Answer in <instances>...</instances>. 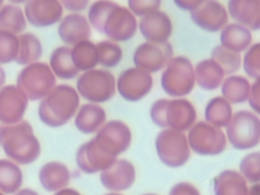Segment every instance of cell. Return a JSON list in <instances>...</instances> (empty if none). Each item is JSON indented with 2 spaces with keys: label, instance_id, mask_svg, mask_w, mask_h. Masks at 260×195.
<instances>
[{
  "label": "cell",
  "instance_id": "cell-1",
  "mask_svg": "<svg viewBox=\"0 0 260 195\" xmlns=\"http://www.w3.org/2000/svg\"><path fill=\"white\" fill-rule=\"evenodd\" d=\"M86 18L93 29L115 43L131 40L138 28L136 16L128 7L112 0H96L91 3Z\"/></svg>",
  "mask_w": 260,
  "mask_h": 195
},
{
  "label": "cell",
  "instance_id": "cell-2",
  "mask_svg": "<svg viewBox=\"0 0 260 195\" xmlns=\"http://www.w3.org/2000/svg\"><path fill=\"white\" fill-rule=\"evenodd\" d=\"M0 147L7 158L19 166L30 165L41 155V143L28 121L0 125Z\"/></svg>",
  "mask_w": 260,
  "mask_h": 195
},
{
  "label": "cell",
  "instance_id": "cell-3",
  "mask_svg": "<svg viewBox=\"0 0 260 195\" xmlns=\"http://www.w3.org/2000/svg\"><path fill=\"white\" fill-rule=\"evenodd\" d=\"M80 106V96L69 84H56L54 88L40 101L38 116L40 121L51 128L66 125L75 116Z\"/></svg>",
  "mask_w": 260,
  "mask_h": 195
},
{
  "label": "cell",
  "instance_id": "cell-4",
  "mask_svg": "<svg viewBox=\"0 0 260 195\" xmlns=\"http://www.w3.org/2000/svg\"><path fill=\"white\" fill-rule=\"evenodd\" d=\"M149 116L154 125L165 129L188 131L196 122L194 105L185 98L158 99L152 103Z\"/></svg>",
  "mask_w": 260,
  "mask_h": 195
},
{
  "label": "cell",
  "instance_id": "cell-5",
  "mask_svg": "<svg viewBox=\"0 0 260 195\" xmlns=\"http://www.w3.org/2000/svg\"><path fill=\"white\" fill-rule=\"evenodd\" d=\"M194 66L185 56L173 57L162 69L160 86L171 98H184L195 87Z\"/></svg>",
  "mask_w": 260,
  "mask_h": 195
},
{
  "label": "cell",
  "instance_id": "cell-6",
  "mask_svg": "<svg viewBox=\"0 0 260 195\" xmlns=\"http://www.w3.org/2000/svg\"><path fill=\"white\" fill-rule=\"evenodd\" d=\"M15 84L28 101L40 102L56 85V76L48 63L37 61L22 67Z\"/></svg>",
  "mask_w": 260,
  "mask_h": 195
},
{
  "label": "cell",
  "instance_id": "cell-7",
  "mask_svg": "<svg viewBox=\"0 0 260 195\" xmlns=\"http://www.w3.org/2000/svg\"><path fill=\"white\" fill-rule=\"evenodd\" d=\"M224 128L226 140L235 149H251L260 142L259 115L252 111H237Z\"/></svg>",
  "mask_w": 260,
  "mask_h": 195
},
{
  "label": "cell",
  "instance_id": "cell-8",
  "mask_svg": "<svg viewBox=\"0 0 260 195\" xmlns=\"http://www.w3.org/2000/svg\"><path fill=\"white\" fill-rule=\"evenodd\" d=\"M75 89L79 96L88 103H106L116 94V78L107 69L93 68L78 76Z\"/></svg>",
  "mask_w": 260,
  "mask_h": 195
},
{
  "label": "cell",
  "instance_id": "cell-9",
  "mask_svg": "<svg viewBox=\"0 0 260 195\" xmlns=\"http://www.w3.org/2000/svg\"><path fill=\"white\" fill-rule=\"evenodd\" d=\"M154 145L159 160L169 168H180L190 159L191 149L185 132L161 129L155 137Z\"/></svg>",
  "mask_w": 260,
  "mask_h": 195
},
{
  "label": "cell",
  "instance_id": "cell-10",
  "mask_svg": "<svg viewBox=\"0 0 260 195\" xmlns=\"http://www.w3.org/2000/svg\"><path fill=\"white\" fill-rule=\"evenodd\" d=\"M187 140L190 149L198 155L210 156L222 153L228 144L224 132L205 121L195 122L188 130Z\"/></svg>",
  "mask_w": 260,
  "mask_h": 195
},
{
  "label": "cell",
  "instance_id": "cell-11",
  "mask_svg": "<svg viewBox=\"0 0 260 195\" xmlns=\"http://www.w3.org/2000/svg\"><path fill=\"white\" fill-rule=\"evenodd\" d=\"M92 139L104 153L117 158L130 147L132 132L124 121L111 120L98 130Z\"/></svg>",
  "mask_w": 260,
  "mask_h": 195
},
{
  "label": "cell",
  "instance_id": "cell-12",
  "mask_svg": "<svg viewBox=\"0 0 260 195\" xmlns=\"http://www.w3.org/2000/svg\"><path fill=\"white\" fill-rule=\"evenodd\" d=\"M152 85L151 73L136 66L122 71L116 80V90L127 102L141 101L150 92Z\"/></svg>",
  "mask_w": 260,
  "mask_h": 195
},
{
  "label": "cell",
  "instance_id": "cell-13",
  "mask_svg": "<svg viewBox=\"0 0 260 195\" xmlns=\"http://www.w3.org/2000/svg\"><path fill=\"white\" fill-rule=\"evenodd\" d=\"M174 57V49L170 42L140 44L133 53V63L149 73L160 71Z\"/></svg>",
  "mask_w": 260,
  "mask_h": 195
},
{
  "label": "cell",
  "instance_id": "cell-14",
  "mask_svg": "<svg viewBox=\"0 0 260 195\" xmlns=\"http://www.w3.org/2000/svg\"><path fill=\"white\" fill-rule=\"evenodd\" d=\"M193 23L207 32L220 31L229 23L226 8L218 0H203L190 11Z\"/></svg>",
  "mask_w": 260,
  "mask_h": 195
},
{
  "label": "cell",
  "instance_id": "cell-15",
  "mask_svg": "<svg viewBox=\"0 0 260 195\" xmlns=\"http://www.w3.org/2000/svg\"><path fill=\"white\" fill-rule=\"evenodd\" d=\"M28 100L16 84H5L0 88V123L9 125L23 120Z\"/></svg>",
  "mask_w": 260,
  "mask_h": 195
},
{
  "label": "cell",
  "instance_id": "cell-16",
  "mask_svg": "<svg viewBox=\"0 0 260 195\" xmlns=\"http://www.w3.org/2000/svg\"><path fill=\"white\" fill-rule=\"evenodd\" d=\"M63 10L59 0H27L23 7L26 22L35 27L58 23L63 17Z\"/></svg>",
  "mask_w": 260,
  "mask_h": 195
},
{
  "label": "cell",
  "instance_id": "cell-17",
  "mask_svg": "<svg viewBox=\"0 0 260 195\" xmlns=\"http://www.w3.org/2000/svg\"><path fill=\"white\" fill-rule=\"evenodd\" d=\"M135 179V167L126 158H117L100 174L102 185L112 192H120L131 188Z\"/></svg>",
  "mask_w": 260,
  "mask_h": 195
},
{
  "label": "cell",
  "instance_id": "cell-18",
  "mask_svg": "<svg viewBox=\"0 0 260 195\" xmlns=\"http://www.w3.org/2000/svg\"><path fill=\"white\" fill-rule=\"evenodd\" d=\"M138 28L146 42L165 43L173 34V22L166 12L158 9L140 17Z\"/></svg>",
  "mask_w": 260,
  "mask_h": 195
},
{
  "label": "cell",
  "instance_id": "cell-19",
  "mask_svg": "<svg viewBox=\"0 0 260 195\" xmlns=\"http://www.w3.org/2000/svg\"><path fill=\"white\" fill-rule=\"evenodd\" d=\"M117 158L104 153L91 138L81 144L75 155L78 169L84 174H95L108 169Z\"/></svg>",
  "mask_w": 260,
  "mask_h": 195
},
{
  "label": "cell",
  "instance_id": "cell-20",
  "mask_svg": "<svg viewBox=\"0 0 260 195\" xmlns=\"http://www.w3.org/2000/svg\"><path fill=\"white\" fill-rule=\"evenodd\" d=\"M58 36L65 46H73L81 41L90 39L91 26L84 15L71 12L63 16L59 21Z\"/></svg>",
  "mask_w": 260,
  "mask_h": 195
},
{
  "label": "cell",
  "instance_id": "cell-21",
  "mask_svg": "<svg viewBox=\"0 0 260 195\" xmlns=\"http://www.w3.org/2000/svg\"><path fill=\"white\" fill-rule=\"evenodd\" d=\"M229 16L252 30L260 28V0H228Z\"/></svg>",
  "mask_w": 260,
  "mask_h": 195
},
{
  "label": "cell",
  "instance_id": "cell-22",
  "mask_svg": "<svg viewBox=\"0 0 260 195\" xmlns=\"http://www.w3.org/2000/svg\"><path fill=\"white\" fill-rule=\"evenodd\" d=\"M106 122L107 114L100 104H83L79 106L74 116V125L83 134L96 133Z\"/></svg>",
  "mask_w": 260,
  "mask_h": 195
},
{
  "label": "cell",
  "instance_id": "cell-23",
  "mask_svg": "<svg viewBox=\"0 0 260 195\" xmlns=\"http://www.w3.org/2000/svg\"><path fill=\"white\" fill-rule=\"evenodd\" d=\"M39 181L47 192H57L69 185V169L61 161H48L39 171Z\"/></svg>",
  "mask_w": 260,
  "mask_h": 195
},
{
  "label": "cell",
  "instance_id": "cell-24",
  "mask_svg": "<svg viewBox=\"0 0 260 195\" xmlns=\"http://www.w3.org/2000/svg\"><path fill=\"white\" fill-rule=\"evenodd\" d=\"M220 46L236 53L245 52L253 42V36L249 28L237 22L228 23L219 36Z\"/></svg>",
  "mask_w": 260,
  "mask_h": 195
},
{
  "label": "cell",
  "instance_id": "cell-25",
  "mask_svg": "<svg viewBox=\"0 0 260 195\" xmlns=\"http://www.w3.org/2000/svg\"><path fill=\"white\" fill-rule=\"evenodd\" d=\"M194 72L196 84L207 91L217 89L224 78L223 70L211 58L199 61L194 67Z\"/></svg>",
  "mask_w": 260,
  "mask_h": 195
},
{
  "label": "cell",
  "instance_id": "cell-26",
  "mask_svg": "<svg viewBox=\"0 0 260 195\" xmlns=\"http://www.w3.org/2000/svg\"><path fill=\"white\" fill-rule=\"evenodd\" d=\"M214 195H248L247 181L235 170H224L213 178Z\"/></svg>",
  "mask_w": 260,
  "mask_h": 195
},
{
  "label": "cell",
  "instance_id": "cell-27",
  "mask_svg": "<svg viewBox=\"0 0 260 195\" xmlns=\"http://www.w3.org/2000/svg\"><path fill=\"white\" fill-rule=\"evenodd\" d=\"M49 66L56 78L61 80H70L79 74V71L71 60L70 47L65 45L57 47L52 51Z\"/></svg>",
  "mask_w": 260,
  "mask_h": 195
},
{
  "label": "cell",
  "instance_id": "cell-28",
  "mask_svg": "<svg viewBox=\"0 0 260 195\" xmlns=\"http://www.w3.org/2000/svg\"><path fill=\"white\" fill-rule=\"evenodd\" d=\"M43 56V45L41 40L32 32L18 35V52L15 63L25 66L37 62Z\"/></svg>",
  "mask_w": 260,
  "mask_h": 195
},
{
  "label": "cell",
  "instance_id": "cell-29",
  "mask_svg": "<svg viewBox=\"0 0 260 195\" xmlns=\"http://www.w3.org/2000/svg\"><path fill=\"white\" fill-rule=\"evenodd\" d=\"M251 83L249 79L243 75L232 74L223 78L220 89L221 96L230 104H242L248 99Z\"/></svg>",
  "mask_w": 260,
  "mask_h": 195
},
{
  "label": "cell",
  "instance_id": "cell-30",
  "mask_svg": "<svg viewBox=\"0 0 260 195\" xmlns=\"http://www.w3.org/2000/svg\"><path fill=\"white\" fill-rule=\"evenodd\" d=\"M23 183L22 171L16 162L9 158L0 159V192L5 195L14 194Z\"/></svg>",
  "mask_w": 260,
  "mask_h": 195
},
{
  "label": "cell",
  "instance_id": "cell-31",
  "mask_svg": "<svg viewBox=\"0 0 260 195\" xmlns=\"http://www.w3.org/2000/svg\"><path fill=\"white\" fill-rule=\"evenodd\" d=\"M233 114L232 104L222 96L212 98L204 109L205 122L218 128H224L231 121Z\"/></svg>",
  "mask_w": 260,
  "mask_h": 195
},
{
  "label": "cell",
  "instance_id": "cell-32",
  "mask_svg": "<svg viewBox=\"0 0 260 195\" xmlns=\"http://www.w3.org/2000/svg\"><path fill=\"white\" fill-rule=\"evenodd\" d=\"M70 56L77 70L86 71L96 67L98 56L95 44L90 40L81 41L70 48Z\"/></svg>",
  "mask_w": 260,
  "mask_h": 195
},
{
  "label": "cell",
  "instance_id": "cell-33",
  "mask_svg": "<svg viewBox=\"0 0 260 195\" xmlns=\"http://www.w3.org/2000/svg\"><path fill=\"white\" fill-rule=\"evenodd\" d=\"M26 25L23 9L18 5L4 4L0 8V30L18 36L25 30Z\"/></svg>",
  "mask_w": 260,
  "mask_h": 195
},
{
  "label": "cell",
  "instance_id": "cell-34",
  "mask_svg": "<svg viewBox=\"0 0 260 195\" xmlns=\"http://www.w3.org/2000/svg\"><path fill=\"white\" fill-rule=\"evenodd\" d=\"M98 64L105 68L117 67L123 59L122 48L110 40L101 41L95 44Z\"/></svg>",
  "mask_w": 260,
  "mask_h": 195
},
{
  "label": "cell",
  "instance_id": "cell-35",
  "mask_svg": "<svg viewBox=\"0 0 260 195\" xmlns=\"http://www.w3.org/2000/svg\"><path fill=\"white\" fill-rule=\"evenodd\" d=\"M210 58L221 67L224 75L235 74L240 70L242 65V56L240 53L228 50L220 45H217L212 49Z\"/></svg>",
  "mask_w": 260,
  "mask_h": 195
},
{
  "label": "cell",
  "instance_id": "cell-36",
  "mask_svg": "<svg viewBox=\"0 0 260 195\" xmlns=\"http://www.w3.org/2000/svg\"><path fill=\"white\" fill-rule=\"evenodd\" d=\"M240 174L247 182L259 183L260 180V152L253 151L242 157L240 161Z\"/></svg>",
  "mask_w": 260,
  "mask_h": 195
},
{
  "label": "cell",
  "instance_id": "cell-37",
  "mask_svg": "<svg viewBox=\"0 0 260 195\" xmlns=\"http://www.w3.org/2000/svg\"><path fill=\"white\" fill-rule=\"evenodd\" d=\"M18 52V36L0 30V65L14 62Z\"/></svg>",
  "mask_w": 260,
  "mask_h": 195
},
{
  "label": "cell",
  "instance_id": "cell-38",
  "mask_svg": "<svg viewBox=\"0 0 260 195\" xmlns=\"http://www.w3.org/2000/svg\"><path fill=\"white\" fill-rule=\"evenodd\" d=\"M242 65L245 74L255 80L260 77V44H252L244 54Z\"/></svg>",
  "mask_w": 260,
  "mask_h": 195
},
{
  "label": "cell",
  "instance_id": "cell-39",
  "mask_svg": "<svg viewBox=\"0 0 260 195\" xmlns=\"http://www.w3.org/2000/svg\"><path fill=\"white\" fill-rule=\"evenodd\" d=\"M128 9L135 15L142 17L148 13L158 10L161 0H127Z\"/></svg>",
  "mask_w": 260,
  "mask_h": 195
},
{
  "label": "cell",
  "instance_id": "cell-40",
  "mask_svg": "<svg viewBox=\"0 0 260 195\" xmlns=\"http://www.w3.org/2000/svg\"><path fill=\"white\" fill-rule=\"evenodd\" d=\"M252 112L259 115L260 113V84L259 79H255L250 86L249 95L247 99Z\"/></svg>",
  "mask_w": 260,
  "mask_h": 195
},
{
  "label": "cell",
  "instance_id": "cell-41",
  "mask_svg": "<svg viewBox=\"0 0 260 195\" xmlns=\"http://www.w3.org/2000/svg\"><path fill=\"white\" fill-rule=\"evenodd\" d=\"M169 195H200V193L195 185L189 182H180L171 188Z\"/></svg>",
  "mask_w": 260,
  "mask_h": 195
},
{
  "label": "cell",
  "instance_id": "cell-42",
  "mask_svg": "<svg viewBox=\"0 0 260 195\" xmlns=\"http://www.w3.org/2000/svg\"><path fill=\"white\" fill-rule=\"evenodd\" d=\"M89 1L90 0H59L63 9L76 13L85 10L89 5Z\"/></svg>",
  "mask_w": 260,
  "mask_h": 195
},
{
  "label": "cell",
  "instance_id": "cell-43",
  "mask_svg": "<svg viewBox=\"0 0 260 195\" xmlns=\"http://www.w3.org/2000/svg\"><path fill=\"white\" fill-rule=\"evenodd\" d=\"M175 5L184 11H192L196 7H198L203 0H173Z\"/></svg>",
  "mask_w": 260,
  "mask_h": 195
},
{
  "label": "cell",
  "instance_id": "cell-44",
  "mask_svg": "<svg viewBox=\"0 0 260 195\" xmlns=\"http://www.w3.org/2000/svg\"><path fill=\"white\" fill-rule=\"evenodd\" d=\"M54 195H81L77 190L72 188H63L57 192H55Z\"/></svg>",
  "mask_w": 260,
  "mask_h": 195
},
{
  "label": "cell",
  "instance_id": "cell-45",
  "mask_svg": "<svg viewBox=\"0 0 260 195\" xmlns=\"http://www.w3.org/2000/svg\"><path fill=\"white\" fill-rule=\"evenodd\" d=\"M12 195H39V193L32 189L29 188H23V189H19L18 191H16L14 194Z\"/></svg>",
  "mask_w": 260,
  "mask_h": 195
},
{
  "label": "cell",
  "instance_id": "cell-46",
  "mask_svg": "<svg viewBox=\"0 0 260 195\" xmlns=\"http://www.w3.org/2000/svg\"><path fill=\"white\" fill-rule=\"evenodd\" d=\"M259 183L252 184L250 188H248V195H259Z\"/></svg>",
  "mask_w": 260,
  "mask_h": 195
},
{
  "label": "cell",
  "instance_id": "cell-47",
  "mask_svg": "<svg viewBox=\"0 0 260 195\" xmlns=\"http://www.w3.org/2000/svg\"><path fill=\"white\" fill-rule=\"evenodd\" d=\"M5 82H6V72L2 67V65H0V88L3 85H5Z\"/></svg>",
  "mask_w": 260,
  "mask_h": 195
},
{
  "label": "cell",
  "instance_id": "cell-48",
  "mask_svg": "<svg viewBox=\"0 0 260 195\" xmlns=\"http://www.w3.org/2000/svg\"><path fill=\"white\" fill-rule=\"evenodd\" d=\"M10 2V4H14V5H18V4H22L25 3L27 0H8Z\"/></svg>",
  "mask_w": 260,
  "mask_h": 195
},
{
  "label": "cell",
  "instance_id": "cell-49",
  "mask_svg": "<svg viewBox=\"0 0 260 195\" xmlns=\"http://www.w3.org/2000/svg\"><path fill=\"white\" fill-rule=\"evenodd\" d=\"M105 195H122V194H120L118 192H112V193H108V194H105Z\"/></svg>",
  "mask_w": 260,
  "mask_h": 195
},
{
  "label": "cell",
  "instance_id": "cell-50",
  "mask_svg": "<svg viewBox=\"0 0 260 195\" xmlns=\"http://www.w3.org/2000/svg\"><path fill=\"white\" fill-rule=\"evenodd\" d=\"M4 5V0H0V8Z\"/></svg>",
  "mask_w": 260,
  "mask_h": 195
},
{
  "label": "cell",
  "instance_id": "cell-51",
  "mask_svg": "<svg viewBox=\"0 0 260 195\" xmlns=\"http://www.w3.org/2000/svg\"><path fill=\"white\" fill-rule=\"evenodd\" d=\"M143 195H156V194H152V193H148V194H143Z\"/></svg>",
  "mask_w": 260,
  "mask_h": 195
},
{
  "label": "cell",
  "instance_id": "cell-52",
  "mask_svg": "<svg viewBox=\"0 0 260 195\" xmlns=\"http://www.w3.org/2000/svg\"><path fill=\"white\" fill-rule=\"evenodd\" d=\"M0 195H5V194H3L2 192H0Z\"/></svg>",
  "mask_w": 260,
  "mask_h": 195
}]
</instances>
